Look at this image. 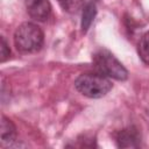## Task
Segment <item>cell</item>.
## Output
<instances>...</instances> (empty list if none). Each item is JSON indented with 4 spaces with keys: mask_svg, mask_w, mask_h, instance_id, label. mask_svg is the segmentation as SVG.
Instances as JSON below:
<instances>
[{
    "mask_svg": "<svg viewBox=\"0 0 149 149\" xmlns=\"http://www.w3.org/2000/svg\"><path fill=\"white\" fill-rule=\"evenodd\" d=\"M44 42L42 29L31 22L20 24L14 33L15 48L22 54H31L38 51Z\"/></svg>",
    "mask_w": 149,
    "mask_h": 149,
    "instance_id": "cell-1",
    "label": "cell"
},
{
    "mask_svg": "<svg viewBox=\"0 0 149 149\" xmlns=\"http://www.w3.org/2000/svg\"><path fill=\"white\" fill-rule=\"evenodd\" d=\"M76 90L91 99L105 97L112 88L111 80L100 73H83L74 81Z\"/></svg>",
    "mask_w": 149,
    "mask_h": 149,
    "instance_id": "cell-2",
    "label": "cell"
},
{
    "mask_svg": "<svg viewBox=\"0 0 149 149\" xmlns=\"http://www.w3.org/2000/svg\"><path fill=\"white\" fill-rule=\"evenodd\" d=\"M92 61L97 73L116 80H126L128 78L127 69L111 51L106 49H99L97 52H94Z\"/></svg>",
    "mask_w": 149,
    "mask_h": 149,
    "instance_id": "cell-3",
    "label": "cell"
},
{
    "mask_svg": "<svg viewBox=\"0 0 149 149\" xmlns=\"http://www.w3.org/2000/svg\"><path fill=\"white\" fill-rule=\"evenodd\" d=\"M27 13L36 21H45L50 16L51 5L49 0H24Z\"/></svg>",
    "mask_w": 149,
    "mask_h": 149,
    "instance_id": "cell-4",
    "label": "cell"
},
{
    "mask_svg": "<svg viewBox=\"0 0 149 149\" xmlns=\"http://www.w3.org/2000/svg\"><path fill=\"white\" fill-rule=\"evenodd\" d=\"M119 148H137L141 142V134L135 126L121 129L115 136Z\"/></svg>",
    "mask_w": 149,
    "mask_h": 149,
    "instance_id": "cell-5",
    "label": "cell"
},
{
    "mask_svg": "<svg viewBox=\"0 0 149 149\" xmlns=\"http://www.w3.org/2000/svg\"><path fill=\"white\" fill-rule=\"evenodd\" d=\"M97 14V7L94 2H87L86 5L83 6V12H81V30L83 33H86L93 22L94 17Z\"/></svg>",
    "mask_w": 149,
    "mask_h": 149,
    "instance_id": "cell-6",
    "label": "cell"
},
{
    "mask_svg": "<svg viewBox=\"0 0 149 149\" xmlns=\"http://www.w3.org/2000/svg\"><path fill=\"white\" fill-rule=\"evenodd\" d=\"M16 139V127L12 120L1 116V141L12 142Z\"/></svg>",
    "mask_w": 149,
    "mask_h": 149,
    "instance_id": "cell-7",
    "label": "cell"
},
{
    "mask_svg": "<svg viewBox=\"0 0 149 149\" xmlns=\"http://www.w3.org/2000/svg\"><path fill=\"white\" fill-rule=\"evenodd\" d=\"M137 54L144 64L149 65V31H147L140 40L137 45Z\"/></svg>",
    "mask_w": 149,
    "mask_h": 149,
    "instance_id": "cell-8",
    "label": "cell"
},
{
    "mask_svg": "<svg viewBox=\"0 0 149 149\" xmlns=\"http://www.w3.org/2000/svg\"><path fill=\"white\" fill-rule=\"evenodd\" d=\"M57 1L61 5V7L70 14L78 13L84 5V0H57Z\"/></svg>",
    "mask_w": 149,
    "mask_h": 149,
    "instance_id": "cell-9",
    "label": "cell"
},
{
    "mask_svg": "<svg viewBox=\"0 0 149 149\" xmlns=\"http://www.w3.org/2000/svg\"><path fill=\"white\" fill-rule=\"evenodd\" d=\"M9 55H10V49L8 47V43L6 42L5 37H1V62L8 59Z\"/></svg>",
    "mask_w": 149,
    "mask_h": 149,
    "instance_id": "cell-10",
    "label": "cell"
}]
</instances>
